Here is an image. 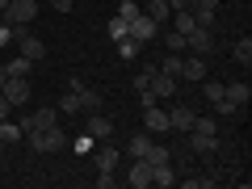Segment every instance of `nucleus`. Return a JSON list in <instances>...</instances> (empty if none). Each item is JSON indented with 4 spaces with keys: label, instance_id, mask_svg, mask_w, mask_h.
I'll use <instances>...</instances> for the list:
<instances>
[{
    "label": "nucleus",
    "instance_id": "20",
    "mask_svg": "<svg viewBox=\"0 0 252 189\" xmlns=\"http://www.w3.org/2000/svg\"><path fill=\"white\" fill-rule=\"evenodd\" d=\"M189 130H198V135H219V118L215 114H193V126Z\"/></svg>",
    "mask_w": 252,
    "mask_h": 189
},
{
    "label": "nucleus",
    "instance_id": "27",
    "mask_svg": "<svg viewBox=\"0 0 252 189\" xmlns=\"http://www.w3.org/2000/svg\"><path fill=\"white\" fill-rule=\"evenodd\" d=\"M139 13H143V9H139V0H122V4H118V17H122V21H135Z\"/></svg>",
    "mask_w": 252,
    "mask_h": 189
},
{
    "label": "nucleus",
    "instance_id": "21",
    "mask_svg": "<svg viewBox=\"0 0 252 189\" xmlns=\"http://www.w3.org/2000/svg\"><path fill=\"white\" fill-rule=\"evenodd\" d=\"M139 51H143V42H139V38H130V34H126V38H118V55H122L126 63H130V59H139Z\"/></svg>",
    "mask_w": 252,
    "mask_h": 189
},
{
    "label": "nucleus",
    "instance_id": "26",
    "mask_svg": "<svg viewBox=\"0 0 252 189\" xmlns=\"http://www.w3.org/2000/svg\"><path fill=\"white\" fill-rule=\"evenodd\" d=\"M147 143H152V139H143V135H135V139H130V143H126V156H130V160H143V152H147Z\"/></svg>",
    "mask_w": 252,
    "mask_h": 189
},
{
    "label": "nucleus",
    "instance_id": "14",
    "mask_svg": "<svg viewBox=\"0 0 252 189\" xmlns=\"http://www.w3.org/2000/svg\"><path fill=\"white\" fill-rule=\"evenodd\" d=\"M76 101H80V114H97V109H101V93L89 89V84H84V89H76Z\"/></svg>",
    "mask_w": 252,
    "mask_h": 189
},
{
    "label": "nucleus",
    "instance_id": "42",
    "mask_svg": "<svg viewBox=\"0 0 252 189\" xmlns=\"http://www.w3.org/2000/svg\"><path fill=\"white\" fill-rule=\"evenodd\" d=\"M0 152H4V143H0Z\"/></svg>",
    "mask_w": 252,
    "mask_h": 189
},
{
    "label": "nucleus",
    "instance_id": "38",
    "mask_svg": "<svg viewBox=\"0 0 252 189\" xmlns=\"http://www.w3.org/2000/svg\"><path fill=\"white\" fill-rule=\"evenodd\" d=\"M9 109H13V105H9V97L0 93V118H9Z\"/></svg>",
    "mask_w": 252,
    "mask_h": 189
},
{
    "label": "nucleus",
    "instance_id": "11",
    "mask_svg": "<svg viewBox=\"0 0 252 189\" xmlns=\"http://www.w3.org/2000/svg\"><path fill=\"white\" fill-rule=\"evenodd\" d=\"M168 126H172V130H181V135H189V126H193V109L177 101V105L168 109Z\"/></svg>",
    "mask_w": 252,
    "mask_h": 189
},
{
    "label": "nucleus",
    "instance_id": "9",
    "mask_svg": "<svg viewBox=\"0 0 252 189\" xmlns=\"http://www.w3.org/2000/svg\"><path fill=\"white\" fill-rule=\"evenodd\" d=\"M189 152L193 156H215L219 152V135H198V130H189Z\"/></svg>",
    "mask_w": 252,
    "mask_h": 189
},
{
    "label": "nucleus",
    "instance_id": "25",
    "mask_svg": "<svg viewBox=\"0 0 252 189\" xmlns=\"http://www.w3.org/2000/svg\"><path fill=\"white\" fill-rule=\"evenodd\" d=\"M181 59H185V55H172V51H168V59L160 63V72L172 76V80H181Z\"/></svg>",
    "mask_w": 252,
    "mask_h": 189
},
{
    "label": "nucleus",
    "instance_id": "4",
    "mask_svg": "<svg viewBox=\"0 0 252 189\" xmlns=\"http://www.w3.org/2000/svg\"><path fill=\"white\" fill-rule=\"evenodd\" d=\"M206 72H210L206 55H185V59H181V80H193V84H202V80H206Z\"/></svg>",
    "mask_w": 252,
    "mask_h": 189
},
{
    "label": "nucleus",
    "instance_id": "15",
    "mask_svg": "<svg viewBox=\"0 0 252 189\" xmlns=\"http://www.w3.org/2000/svg\"><path fill=\"white\" fill-rule=\"evenodd\" d=\"M89 156H93V164H97L101 172H114L118 168V152H114V147H93Z\"/></svg>",
    "mask_w": 252,
    "mask_h": 189
},
{
    "label": "nucleus",
    "instance_id": "16",
    "mask_svg": "<svg viewBox=\"0 0 252 189\" xmlns=\"http://www.w3.org/2000/svg\"><path fill=\"white\" fill-rule=\"evenodd\" d=\"M152 185H177V168H172V160H164V164H156L152 168Z\"/></svg>",
    "mask_w": 252,
    "mask_h": 189
},
{
    "label": "nucleus",
    "instance_id": "37",
    "mask_svg": "<svg viewBox=\"0 0 252 189\" xmlns=\"http://www.w3.org/2000/svg\"><path fill=\"white\" fill-rule=\"evenodd\" d=\"M114 181H118L114 172H101V177H97V189H109V185H114Z\"/></svg>",
    "mask_w": 252,
    "mask_h": 189
},
{
    "label": "nucleus",
    "instance_id": "39",
    "mask_svg": "<svg viewBox=\"0 0 252 189\" xmlns=\"http://www.w3.org/2000/svg\"><path fill=\"white\" fill-rule=\"evenodd\" d=\"M4 76H9V72H4V63H0V84H4Z\"/></svg>",
    "mask_w": 252,
    "mask_h": 189
},
{
    "label": "nucleus",
    "instance_id": "28",
    "mask_svg": "<svg viewBox=\"0 0 252 189\" xmlns=\"http://www.w3.org/2000/svg\"><path fill=\"white\" fill-rule=\"evenodd\" d=\"M172 17H177V30H181V34H189V30L198 26V21H193V9H181V13H172Z\"/></svg>",
    "mask_w": 252,
    "mask_h": 189
},
{
    "label": "nucleus",
    "instance_id": "2",
    "mask_svg": "<svg viewBox=\"0 0 252 189\" xmlns=\"http://www.w3.org/2000/svg\"><path fill=\"white\" fill-rule=\"evenodd\" d=\"M0 13H4L9 26H30V21L38 17V0H9Z\"/></svg>",
    "mask_w": 252,
    "mask_h": 189
},
{
    "label": "nucleus",
    "instance_id": "13",
    "mask_svg": "<svg viewBox=\"0 0 252 189\" xmlns=\"http://www.w3.org/2000/svg\"><path fill=\"white\" fill-rule=\"evenodd\" d=\"M89 135L93 139H109V135H114V122H109L101 109H97V114H89Z\"/></svg>",
    "mask_w": 252,
    "mask_h": 189
},
{
    "label": "nucleus",
    "instance_id": "17",
    "mask_svg": "<svg viewBox=\"0 0 252 189\" xmlns=\"http://www.w3.org/2000/svg\"><path fill=\"white\" fill-rule=\"evenodd\" d=\"M21 55H26V59L30 63H38V59H42V55H46V46H42V38H34V34H26V38H21Z\"/></svg>",
    "mask_w": 252,
    "mask_h": 189
},
{
    "label": "nucleus",
    "instance_id": "33",
    "mask_svg": "<svg viewBox=\"0 0 252 189\" xmlns=\"http://www.w3.org/2000/svg\"><path fill=\"white\" fill-rule=\"evenodd\" d=\"M126 34H130V30H126V21L118 17V13H114V17H109V38L118 42V38H126Z\"/></svg>",
    "mask_w": 252,
    "mask_h": 189
},
{
    "label": "nucleus",
    "instance_id": "22",
    "mask_svg": "<svg viewBox=\"0 0 252 189\" xmlns=\"http://www.w3.org/2000/svg\"><path fill=\"white\" fill-rule=\"evenodd\" d=\"M231 59H235V63H244V67H248V63H252V38H240V42L231 46Z\"/></svg>",
    "mask_w": 252,
    "mask_h": 189
},
{
    "label": "nucleus",
    "instance_id": "34",
    "mask_svg": "<svg viewBox=\"0 0 252 189\" xmlns=\"http://www.w3.org/2000/svg\"><path fill=\"white\" fill-rule=\"evenodd\" d=\"M59 114H80V101H76V93L67 89V97L59 101Z\"/></svg>",
    "mask_w": 252,
    "mask_h": 189
},
{
    "label": "nucleus",
    "instance_id": "5",
    "mask_svg": "<svg viewBox=\"0 0 252 189\" xmlns=\"http://www.w3.org/2000/svg\"><path fill=\"white\" fill-rule=\"evenodd\" d=\"M126 30H130V38H139V42H143V46H147V42H152V38H156V34H160V26H156V21H152V17H147V13H139V17H135V21H126Z\"/></svg>",
    "mask_w": 252,
    "mask_h": 189
},
{
    "label": "nucleus",
    "instance_id": "1",
    "mask_svg": "<svg viewBox=\"0 0 252 189\" xmlns=\"http://www.w3.org/2000/svg\"><path fill=\"white\" fill-rule=\"evenodd\" d=\"M30 147L34 152H59V147H67V135H63L59 126H46V130H30Z\"/></svg>",
    "mask_w": 252,
    "mask_h": 189
},
{
    "label": "nucleus",
    "instance_id": "30",
    "mask_svg": "<svg viewBox=\"0 0 252 189\" xmlns=\"http://www.w3.org/2000/svg\"><path fill=\"white\" fill-rule=\"evenodd\" d=\"M202 93H206V101L215 105V101L223 97V80H202Z\"/></svg>",
    "mask_w": 252,
    "mask_h": 189
},
{
    "label": "nucleus",
    "instance_id": "29",
    "mask_svg": "<svg viewBox=\"0 0 252 189\" xmlns=\"http://www.w3.org/2000/svg\"><path fill=\"white\" fill-rule=\"evenodd\" d=\"M30 67H34V63H30L26 55H17V59H13L9 67H4V72H9V76H30Z\"/></svg>",
    "mask_w": 252,
    "mask_h": 189
},
{
    "label": "nucleus",
    "instance_id": "36",
    "mask_svg": "<svg viewBox=\"0 0 252 189\" xmlns=\"http://www.w3.org/2000/svg\"><path fill=\"white\" fill-rule=\"evenodd\" d=\"M93 147H97V139H93V135H89V130H84V135H80V139H76V152H80V156H89V152H93Z\"/></svg>",
    "mask_w": 252,
    "mask_h": 189
},
{
    "label": "nucleus",
    "instance_id": "7",
    "mask_svg": "<svg viewBox=\"0 0 252 189\" xmlns=\"http://www.w3.org/2000/svg\"><path fill=\"white\" fill-rule=\"evenodd\" d=\"M143 126L152 130V135H164V130H172V126H168V109L147 105V109H143Z\"/></svg>",
    "mask_w": 252,
    "mask_h": 189
},
{
    "label": "nucleus",
    "instance_id": "10",
    "mask_svg": "<svg viewBox=\"0 0 252 189\" xmlns=\"http://www.w3.org/2000/svg\"><path fill=\"white\" fill-rule=\"evenodd\" d=\"M147 89H152V97H156V101H168V97H177V80H172V76H164V72H156Z\"/></svg>",
    "mask_w": 252,
    "mask_h": 189
},
{
    "label": "nucleus",
    "instance_id": "31",
    "mask_svg": "<svg viewBox=\"0 0 252 189\" xmlns=\"http://www.w3.org/2000/svg\"><path fill=\"white\" fill-rule=\"evenodd\" d=\"M168 51H172V55H185V51H189V42H185L181 30H172V34H168Z\"/></svg>",
    "mask_w": 252,
    "mask_h": 189
},
{
    "label": "nucleus",
    "instance_id": "6",
    "mask_svg": "<svg viewBox=\"0 0 252 189\" xmlns=\"http://www.w3.org/2000/svg\"><path fill=\"white\" fill-rule=\"evenodd\" d=\"M126 185H130V189H147V185H152V164H147V160H130V168H126Z\"/></svg>",
    "mask_w": 252,
    "mask_h": 189
},
{
    "label": "nucleus",
    "instance_id": "3",
    "mask_svg": "<svg viewBox=\"0 0 252 189\" xmlns=\"http://www.w3.org/2000/svg\"><path fill=\"white\" fill-rule=\"evenodd\" d=\"M0 93L9 97V105H26V101L34 97V89H30V76H4Z\"/></svg>",
    "mask_w": 252,
    "mask_h": 189
},
{
    "label": "nucleus",
    "instance_id": "19",
    "mask_svg": "<svg viewBox=\"0 0 252 189\" xmlns=\"http://www.w3.org/2000/svg\"><path fill=\"white\" fill-rule=\"evenodd\" d=\"M143 13L156 21V26H164V21L172 17V13H168V0H147V4H143Z\"/></svg>",
    "mask_w": 252,
    "mask_h": 189
},
{
    "label": "nucleus",
    "instance_id": "40",
    "mask_svg": "<svg viewBox=\"0 0 252 189\" xmlns=\"http://www.w3.org/2000/svg\"><path fill=\"white\" fill-rule=\"evenodd\" d=\"M4 4H9V0H0V9H4Z\"/></svg>",
    "mask_w": 252,
    "mask_h": 189
},
{
    "label": "nucleus",
    "instance_id": "35",
    "mask_svg": "<svg viewBox=\"0 0 252 189\" xmlns=\"http://www.w3.org/2000/svg\"><path fill=\"white\" fill-rule=\"evenodd\" d=\"M160 72V67H152V63H143V72L135 76V89H147V84H152V76Z\"/></svg>",
    "mask_w": 252,
    "mask_h": 189
},
{
    "label": "nucleus",
    "instance_id": "24",
    "mask_svg": "<svg viewBox=\"0 0 252 189\" xmlns=\"http://www.w3.org/2000/svg\"><path fill=\"white\" fill-rule=\"evenodd\" d=\"M21 139V126L9 122V118H0V143H17Z\"/></svg>",
    "mask_w": 252,
    "mask_h": 189
},
{
    "label": "nucleus",
    "instance_id": "23",
    "mask_svg": "<svg viewBox=\"0 0 252 189\" xmlns=\"http://www.w3.org/2000/svg\"><path fill=\"white\" fill-rule=\"evenodd\" d=\"M143 160H147V164H152V168H156V164H164V160H172V152H168V147H160V143H147V152H143Z\"/></svg>",
    "mask_w": 252,
    "mask_h": 189
},
{
    "label": "nucleus",
    "instance_id": "18",
    "mask_svg": "<svg viewBox=\"0 0 252 189\" xmlns=\"http://www.w3.org/2000/svg\"><path fill=\"white\" fill-rule=\"evenodd\" d=\"M215 9H219V0H193V21L198 26H210L215 21Z\"/></svg>",
    "mask_w": 252,
    "mask_h": 189
},
{
    "label": "nucleus",
    "instance_id": "8",
    "mask_svg": "<svg viewBox=\"0 0 252 189\" xmlns=\"http://www.w3.org/2000/svg\"><path fill=\"white\" fill-rule=\"evenodd\" d=\"M185 42H189V51H193V55H210V46H215V42H210V26H193L185 34Z\"/></svg>",
    "mask_w": 252,
    "mask_h": 189
},
{
    "label": "nucleus",
    "instance_id": "32",
    "mask_svg": "<svg viewBox=\"0 0 252 189\" xmlns=\"http://www.w3.org/2000/svg\"><path fill=\"white\" fill-rule=\"evenodd\" d=\"M177 181L185 189H210V185H215V177H177Z\"/></svg>",
    "mask_w": 252,
    "mask_h": 189
},
{
    "label": "nucleus",
    "instance_id": "12",
    "mask_svg": "<svg viewBox=\"0 0 252 189\" xmlns=\"http://www.w3.org/2000/svg\"><path fill=\"white\" fill-rule=\"evenodd\" d=\"M223 97L231 101L235 109H244V105H248V101H252V89H248V84H244V80H235V84H223Z\"/></svg>",
    "mask_w": 252,
    "mask_h": 189
},
{
    "label": "nucleus",
    "instance_id": "41",
    "mask_svg": "<svg viewBox=\"0 0 252 189\" xmlns=\"http://www.w3.org/2000/svg\"><path fill=\"white\" fill-rule=\"evenodd\" d=\"M0 21H4V13H0Z\"/></svg>",
    "mask_w": 252,
    "mask_h": 189
}]
</instances>
